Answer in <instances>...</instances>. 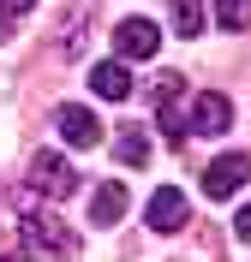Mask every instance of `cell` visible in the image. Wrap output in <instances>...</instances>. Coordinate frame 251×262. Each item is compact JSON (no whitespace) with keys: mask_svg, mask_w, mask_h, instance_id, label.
Here are the masks:
<instances>
[{"mask_svg":"<svg viewBox=\"0 0 251 262\" xmlns=\"http://www.w3.org/2000/svg\"><path fill=\"white\" fill-rule=\"evenodd\" d=\"M156 48H162L156 18H120V24H114V54H120V66H126V60H150Z\"/></svg>","mask_w":251,"mask_h":262,"instance_id":"cell-1","label":"cell"},{"mask_svg":"<svg viewBox=\"0 0 251 262\" xmlns=\"http://www.w3.org/2000/svg\"><path fill=\"white\" fill-rule=\"evenodd\" d=\"M156 114H162V137L173 149L191 143V125H185V107H180V78L167 72V78H156Z\"/></svg>","mask_w":251,"mask_h":262,"instance_id":"cell-2","label":"cell"},{"mask_svg":"<svg viewBox=\"0 0 251 262\" xmlns=\"http://www.w3.org/2000/svg\"><path fill=\"white\" fill-rule=\"evenodd\" d=\"M30 185L48 196V203H60V196H72V191H78V173H72V167L60 161L54 149H42V155L30 161Z\"/></svg>","mask_w":251,"mask_h":262,"instance_id":"cell-3","label":"cell"},{"mask_svg":"<svg viewBox=\"0 0 251 262\" xmlns=\"http://www.w3.org/2000/svg\"><path fill=\"white\" fill-rule=\"evenodd\" d=\"M54 131H60L72 149H96L102 137H108V131H102V119L90 114V107H78V101H66V107L54 114Z\"/></svg>","mask_w":251,"mask_h":262,"instance_id":"cell-4","label":"cell"},{"mask_svg":"<svg viewBox=\"0 0 251 262\" xmlns=\"http://www.w3.org/2000/svg\"><path fill=\"white\" fill-rule=\"evenodd\" d=\"M239 185H251V155H216L209 173H203V191L216 196V203H227Z\"/></svg>","mask_w":251,"mask_h":262,"instance_id":"cell-5","label":"cell"},{"mask_svg":"<svg viewBox=\"0 0 251 262\" xmlns=\"http://www.w3.org/2000/svg\"><path fill=\"white\" fill-rule=\"evenodd\" d=\"M24 238H30L36 250H54V256H78V232H72L66 221H54V214H30V221H24Z\"/></svg>","mask_w":251,"mask_h":262,"instance_id":"cell-6","label":"cell"},{"mask_svg":"<svg viewBox=\"0 0 251 262\" xmlns=\"http://www.w3.org/2000/svg\"><path fill=\"white\" fill-rule=\"evenodd\" d=\"M191 137H221V131L234 125V107H227V96H216V90H203L198 101H191Z\"/></svg>","mask_w":251,"mask_h":262,"instance_id":"cell-7","label":"cell"},{"mask_svg":"<svg viewBox=\"0 0 251 262\" xmlns=\"http://www.w3.org/2000/svg\"><path fill=\"white\" fill-rule=\"evenodd\" d=\"M185 214H191V209H185V191H180V185H162V191L150 196L144 221H150V232H180Z\"/></svg>","mask_w":251,"mask_h":262,"instance_id":"cell-8","label":"cell"},{"mask_svg":"<svg viewBox=\"0 0 251 262\" xmlns=\"http://www.w3.org/2000/svg\"><path fill=\"white\" fill-rule=\"evenodd\" d=\"M90 90H96L102 101H126L132 96V72L120 60H102V66H90Z\"/></svg>","mask_w":251,"mask_h":262,"instance_id":"cell-9","label":"cell"},{"mask_svg":"<svg viewBox=\"0 0 251 262\" xmlns=\"http://www.w3.org/2000/svg\"><path fill=\"white\" fill-rule=\"evenodd\" d=\"M114 161L120 167H144L150 161V131L144 125H120L114 131Z\"/></svg>","mask_w":251,"mask_h":262,"instance_id":"cell-10","label":"cell"},{"mask_svg":"<svg viewBox=\"0 0 251 262\" xmlns=\"http://www.w3.org/2000/svg\"><path fill=\"white\" fill-rule=\"evenodd\" d=\"M120 214H126V185H96V196H90V227H114Z\"/></svg>","mask_w":251,"mask_h":262,"instance_id":"cell-11","label":"cell"},{"mask_svg":"<svg viewBox=\"0 0 251 262\" xmlns=\"http://www.w3.org/2000/svg\"><path fill=\"white\" fill-rule=\"evenodd\" d=\"M167 18H173V30L191 42V36H203V24H209V12H203V0H167Z\"/></svg>","mask_w":251,"mask_h":262,"instance_id":"cell-12","label":"cell"},{"mask_svg":"<svg viewBox=\"0 0 251 262\" xmlns=\"http://www.w3.org/2000/svg\"><path fill=\"white\" fill-rule=\"evenodd\" d=\"M216 24L227 36H234V30H251V0H216Z\"/></svg>","mask_w":251,"mask_h":262,"instance_id":"cell-13","label":"cell"},{"mask_svg":"<svg viewBox=\"0 0 251 262\" xmlns=\"http://www.w3.org/2000/svg\"><path fill=\"white\" fill-rule=\"evenodd\" d=\"M234 232H239V238H245V245H251V203H245V209H239V221H234Z\"/></svg>","mask_w":251,"mask_h":262,"instance_id":"cell-14","label":"cell"},{"mask_svg":"<svg viewBox=\"0 0 251 262\" xmlns=\"http://www.w3.org/2000/svg\"><path fill=\"white\" fill-rule=\"evenodd\" d=\"M30 6H36V0H0V12H12V18H18V12H30Z\"/></svg>","mask_w":251,"mask_h":262,"instance_id":"cell-15","label":"cell"},{"mask_svg":"<svg viewBox=\"0 0 251 262\" xmlns=\"http://www.w3.org/2000/svg\"><path fill=\"white\" fill-rule=\"evenodd\" d=\"M6 36H12V12H0V42H6Z\"/></svg>","mask_w":251,"mask_h":262,"instance_id":"cell-16","label":"cell"},{"mask_svg":"<svg viewBox=\"0 0 251 262\" xmlns=\"http://www.w3.org/2000/svg\"><path fill=\"white\" fill-rule=\"evenodd\" d=\"M0 262H24V256H18V250H6V256H0Z\"/></svg>","mask_w":251,"mask_h":262,"instance_id":"cell-17","label":"cell"}]
</instances>
